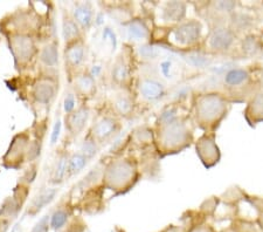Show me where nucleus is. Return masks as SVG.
Instances as JSON below:
<instances>
[{"label": "nucleus", "mask_w": 263, "mask_h": 232, "mask_svg": "<svg viewBox=\"0 0 263 232\" xmlns=\"http://www.w3.org/2000/svg\"><path fill=\"white\" fill-rule=\"evenodd\" d=\"M87 162L88 158L80 151L69 156V159H68V175H78L87 166Z\"/></svg>", "instance_id": "nucleus-23"}, {"label": "nucleus", "mask_w": 263, "mask_h": 232, "mask_svg": "<svg viewBox=\"0 0 263 232\" xmlns=\"http://www.w3.org/2000/svg\"><path fill=\"white\" fill-rule=\"evenodd\" d=\"M221 232H232V231H231V229H230V230H223V231H221Z\"/></svg>", "instance_id": "nucleus-43"}, {"label": "nucleus", "mask_w": 263, "mask_h": 232, "mask_svg": "<svg viewBox=\"0 0 263 232\" xmlns=\"http://www.w3.org/2000/svg\"><path fill=\"white\" fill-rule=\"evenodd\" d=\"M239 16H240V18H237V16H236L235 20H233V24H234V26L236 28L243 29L250 24V18L246 14H239Z\"/></svg>", "instance_id": "nucleus-36"}, {"label": "nucleus", "mask_w": 263, "mask_h": 232, "mask_svg": "<svg viewBox=\"0 0 263 232\" xmlns=\"http://www.w3.org/2000/svg\"><path fill=\"white\" fill-rule=\"evenodd\" d=\"M192 133L187 124L181 120H173L168 123L160 124L158 133L159 148L166 153H176L190 146Z\"/></svg>", "instance_id": "nucleus-2"}, {"label": "nucleus", "mask_w": 263, "mask_h": 232, "mask_svg": "<svg viewBox=\"0 0 263 232\" xmlns=\"http://www.w3.org/2000/svg\"><path fill=\"white\" fill-rule=\"evenodd\" d=\"M249 79V73L242 68L230 69L224 75V83L230 87H239Z\"/></svg>", "instance_id": "nucleus-22"}, {"label": "nucleus", "mask_w": 263, "mask_h": 232, "mask_svg": "<svg viewBox=\"0 0 263 232\" xmlns=\"http://www.w3.org/2000/svg\"><path fill=\"white\" fill-rule=\"evenodd\" d=\"M190 232H216L213 226H211L209 224H200V225H197L194 226L193 229H191Z\"/></svg>", "instance_id": "nucleus-40"}, {"label": "nucleus", "mask_w": 263, "mask_h": 232, "mask_svg": "<svg viewBox=\"0 0 263 232\" xmlns=\"http://www.w3.org/2000/svg\"><path fill=\"white\" fill-rule=\"evenodd\" d=\"M139 92L144 99L148 101H156L162 98L165 93L163 83L157 81L155 79H143L139 82Z\"/></svg>", "instance_id": "nucleus-13"}, {"label": "nucleus", "mask_w": 263, "mask_h": 232, "mask_svg": "<svg viewBox=\"0 0 263 232\" xmlns=\"http://www.w3.org/2000/svg\"><path fill=\"white\" fill-rule=\"evenodd\" d=\"M243 50L249 56H253V54H256L258 50L261 49V42L255 37H248L243 40Z\"/></svg>", "instance_id": "nucleus-30"}, {"label": "nucleus", "mask_w": 263, "mask_h": 232, "mask_svg": "<svg viewBox=\"0 0 263 232\" xmlns=\"http://www.w3.org/2000/svg\"><path fill=\"white\" fill-rule=\"evenodd\" d=\"M137 179V168L129 159H117L103 171V182L109 189L123 192L129 190Z\"/></svg>", "instance_id": "nucleus-3"}, {"label": "nucleus", "mask_w": 263, "mask_h": 232, "mask_svg": "<svg viewBox=\"0 0 263 232\" xmlns=\"http://www.w3.org/2000/svg\"><path fill=\"white\" fill-rule=\"evenodd\" d=\"M110 75H111L112 81H115L116 83L124 84L128 81L130 78V68L124 58L120 57L116 59V61L114 62L111 67V70H110Z\"/></svg>", "instance_id": "nucleus-18"}, {"label": "nucleus", "mask_w": 263, "mask_h": 232, "mask_svg": "<svg viewBox=\"0 0 263 232\" xmlns=\"http://www.w3.org/2000/svg\"><path fill=\"white\" fill-rule=\"evenodd\" d=\"M55 195H57V190L55 189H46L42 191L32 203V212L36 213L37 211H40L44 206L49 204L50 202L54 200Z\"/></svg>", "instance_id": "nucleus-25"}, {"label": "nucleus", "mask_w": 263, "mask_h": 232, "mask_svg": "<svg viewBox=\"0 0 263 232\" xmlns=\"http://www.w3.org/2000/svg\"><path fill=\"white\" fill-rule=\"evenodd\" d=\"M245 115L250 124H257L263 121V92H258L249 101Z\"/></svg>", "instance_id": "nucleus-14"}, {"label": "nucleus", "mask_w": 263, "mask_h": 232, "mask_svg": "<svg viewBox=\"0 0 263 232\" xmlns=\"http://www.w3.org/2000/svg\"><path fill=\"white\" fill-rule=\"evenodd\" d=\"M126 35L130 40L134 41L146 40L148 38V29L142 20L135 19L129 21L126 25Z\"/></svg>", "instance_id": "nucleus-19"}, {"label": "nucleus", "mask_w": 263, "mask_h": 232, "mask_svg": "<svg viewBox=\"0 0 263 232\" xmlns=\"http://www.w3.org/2000/svg\"><path fill=\"white\" fill-rule=\"evenodd\" d=\"M114 108L122 116H128L134 111V102L130 96L125 93H118L114 98Z\"/></svg>", "instance_id": "nucleus-20"}, {"label": "nucleus", "mask_w": 263, "mask_h": 232, "mask_svg": "<svg viewBox=\"0 0 263 232\" xmlns=\"http://www.w3.org/2000/svg\"><path fill=\"white\" fill-rule=\"evenodd\" d=\"M57 93V86L52 79L42 78L34 83L33 98L36 102L42 104H48L54 99Z\"/></svg>", "instance_id": "nucleus-9"}, {"label": "nucleus", "mask_w": 263, "mask_h": 232, "mask_svg": "<svg viewBox=\"0 0 263 232\" xmlns=\"http://www.w3.org/2000/svg\"><path fill=\"white\" fill-rule=\"evenodd\" d=\"M81 37V29L80 26L76 24L73 16L70 15H63L62 20V38L65 40L66 45H70L73 42L80 40Z\"/></svg>", "instance_id": "nucleus-16"}, {"label": "nucleus", "mask_w": 263, "mask_h": 232, "mask_svg": "<svg viewBox=\"0 0 263 232\" xmlns=\"http://www.w3.org/2000/svg\"><path fill=\"white\" fill-rule=\"evenodd\" d=\"M68 159H69V157L66 154L59 156L53 169L52 181L54 183H61L66 174H68Z\"/></svg>", "instance_id": "nucleus-24"}, {"label": "nucleus", "mask_w": 263, "mask_h": 232, "mask_svg": "<svg viewBox=\"0 0 263 232\" xmlns=\"http://www.w3.org/2000/svg\"><path fill=\"white\" fill-rule=\"evenodd\" d=\"M201 24L197 20L181 23L168 34V39L178 47H189L197 44L201 35Z\"/></svg>", "instance_id": "nucleus-4"}, {"label": "nucleus", "mask_w": 263, "mask_h": 232, "mask_svg": "<svg viewBox=\"0 0 263 232\" xmlns=\"http://www.w3.org/2000/svg\"><path fill=\"white\" fill-rule=\"evenodd\" d=\"M256 224L257 226L260 227V230L263 232V211L260 213V216L257 217V221H256Z\"/></svg>", "instance_id": "nucleus-42"}, {"label": "nucleus", "mask_w": 263, "mask_h": 232, "mask_svg": "<svg viewBox=\"0 0 263 232\" xmlns=\"http://www.w3.org/2000/svg\"><path fill=\"white\" fill-rule=\"evenodd\" d=\"M74 108H75L74 93L68 92L67 94H66L65 101H63V109H65V113L68 115V114H70V113L74 112Z\"/></svg>", "instance_id": "nucleus-33"}, {"label": "nucleus", "mask_w": 263, "mask_h": 232, "mask_svg": "<svg viewBox=\"0 0 263 232\" xmlns=\"http://www.w3.org/2000/svg\"><path fill=\"white\" fill-rule=\"evenodd\" d=\"M73 18L80 28L88 31L94 23V8L90 3H78L74 6Z\"/></svg>", "instance_id": "nucleus-11"}, {"label": "nucleus", "mask_w": 263, "mask_h": 232, "mask_svg": "<svg viewBox=\"0 0 263 232\" xmlns=\"http://www.w3.org/2000/svg\"><path fill=\"white\" fill-rule=\"evenodd\" d=\"M197 154L206 168H212L219 162L220 151L214 136L203 135L197 142Z\"/></svg>", "instance_id": "nucleus-6"}, {"label": "nucleus", "mask_w": 263, "mask_h": 232, "mask_svg": "<svg viewBox=\"0 0 263 232\" xmlns=\"http://www.w3.org/2000/svg\"><path fill=\"white\" fill-rule=\"evenodd\" d=\"M160 68H162V73L166 75L167 78L172 77V63L170 61H164L162 65H160Z\"/></svg>", "instance_id": "nucleus-41"}, {"label": "nucleus", "mask_w": 263, "mask_h": 232, "mask_svg": "<svg viewBox=\"0 0 263 232\" xmlns=\"http://www.w3.org/2000/svg\"><path fill=\"white\" fill-rule=\"evenodd\" d=\"M96 88L95 78L90 73L79 74L74 79V90L83 96H91Z\"/></svg>", "instance_id": "nucleus-17"}, {"label": "nucleus", "mask_w": 263, "mask_h": 232, "mask_svg": "<svg viewBox=\"0 0 263 232\" xmlns=\"http://www.w3.org/2000/svg\"><path fill=\"white\" fill-rule=\"evenodd\" d=\"M49 216L42 217L39 222L36 223L35 226L33 227L32 232H47L49 229Z\"/></svg>", "instance_id": "nucleus-35"}, {"label": "nucleus", "mask_w": 263, "mask_h": 232, "mask_svg": "<svg viewBox=\"0 0 263 232\" xmlns=\"http://www.w3.org/2000/svg\"><path fill=\"white\" fill-rule=\"evenodd\" d=\"M235 40V34L233 29L226 27H218L211 32L207 38L206 45L212 52H224L232 47Z\"/></svg>", "instance_id": "nucleus-7"}, {"label": "nucleus", "mask_w": 263, "mask_h": 232, "mask_svg": "<svg viewBox=\"0 0 263 232\" xmlns=\"http://www.w3.org/2000/svg\"><path fill=\"white\" fill-rule=\"evenodd\" d=\"M101 41H102V44L108 45L111 50L116 49L117 38H116L115 32H114V29L111 27L107 26L103 28V31H102V35H101Z\"/></svg>", "instance_id": "nucleus-29"}, {"label": "nucleus", "mask_w": 263, "mask_h": 232, "mask_svg": "<svg viewBox=\"0 0 263 232\" xmlns=\"http://www.w3.org/2000/svg\"><path fill=\"white\" fill-rule=\"evenodd\" d=\"M61 120L59 119L55 122V124L53 127V132H52V136H50V143L52 145H55L58 142L59 137H60V133H61Z\"/></svg>", "instance_id": "nucleus-37"}, {"label": "nucleus", "mask_w": 263, "mask_h": 232, "mask_svg": "<svg viewBox=\"0 0 263 232\" xmlns=\"http://www.w3.org/2000/svg\"><path fill=\"white\" fill-rule=\"evenodd\" d=\"M11 50L13 53L16 63L24 66L32 60L36 53V47L33 39L29 35L15 34L11 39Z\"/></svg>", "instance_id": "nucleus-5"}, {"label": "nucleus", "mask_w": 263, "mask_h": 232, "mask_svg": "<svg viewBox=\"0 0 263 232\" xmlns=\"http://www.w3.org/2000/svg\"><path fill=\"white\" fill-rule=\"evenodd\" d=\"M228 103L222 95L209 93L196 100V117L198 123L205 129H214L227 115Z\"/></svg>", "instance_id": "nucleus-1"}, {"label": "nucleus", "mask_w": 263, "mask_h": 232, "mask_svg": "<svg viewBox=\"0 0 263 232\" xmlns=\"http://www.w3.org/2000/svg\"><path fill=\"white\" fill-rule=\"evenodd\" d=\"M89 119V109L87 107H80L73 113L68 114L66 117L67 129L70 134L79 135L86 127Z\"/></svg>", "instance_id": "nucleus-12"}, {"label": "nucleus", "mask_w": 263, "mask_h": 232, "mask_svg": "<svg viewBox=\"0 0 263 232\" xmlns=\"http://www.w3.org/2000/svg\"><path fill=\"white\" fill-rule=\"evenodd\" d=\"M139 54H141L143 58L152 59L157 57V48L155 46H151V45H144L139 47Z\"/></svg>", "instance_id": "nucleus-34"}, {"label": "nucleus", "mask_w": 263, "mask_h": 232, "mask_svg": "<svg viewBox=\"0 0 263 232\" xmlns=\"http://www.w3.org/2000/svg\"><path fill=\"white\" fill-rule=\"evenodd\" d=\"M215 6L218 10L222 11V12H227V13H231L233 10L235 8V4L232 2H220L218 4H215Z\"/></svg>", "instance_id": "nucleus-38"}, {"label": "nucleus", "mask_w": 263, "mask_h": 232, "mask_svg": "<svg viewBox=\"0 0 263 232\" xmlns=\"http://www.w3.org/2000/svg\"><path fill=\"white\" fill-rule=\"evenodd\" d=\"M40 61L44 63L46 67H55L59 62V53L58 46L54 42H50L44 46L40 52Z\"/></svg>", "instance_id": "nucleus-21"}, {"label": "nucleus", "mask_w": 263, "mask_h": 232, "mask_svg": "<svg viewBox=\"0 0 263 232\" xmlns=\"http://www.w3.org/2000/svg\"><path fill=\"white\" fill-rule=\"evenodd\" d=\"M186 59H187V62L194 67H203L209 65V59H206V57L201 56V54L191 53Z\"/></svg>", "instance_id": "nucleus-31"}, {"label": "nucleus", "mask_w": 263, "mask_h": 232, "mask_svg": "<svg viewBox=\"0 0 263 232\" xmlns=\"http://www.w3.org/2000/svg\"><path fill=\"white\" fill-rule=\"evenodd\" d=\"M230 229L232 232H260L256 223L248 219H235Z\"/></svg>", "instance_id": "nucleus-26"}, {"label": "nucleus", "mask_w": 263, "mask_h": 232, "mask_svg": "<svg viewBox=\"0 0 263 232\" xmlns=\"http://www.w3.org/2000/svg\"><path fill=\"white\" fill-rule=\"evenodd\" d=\"M84 59H86V47H84L81 40H78L73 44L66 46L65 61L66 66L69 67V68H78L82 65Z\"/></svg>", "instance_id": "nucleus-10"}, {"label": "nucleus", "mask_w": 263, "mask_h": 232, "mask_svg": "<svg viewBox=\"0 0 263 232\" xmlns=\"http://www.w3.org/2000/svg\"><path fill=\"white\" fill-rule=\"evenodd\" d=\"M97 151H99V143H97L91 136L84 138L81 145V150H80V153H82L89 159L94 157L97 154Z\"/></svg>", "instance_id": "nucleus-27"}, {"label": "nucleus", "mask_w": 263, "mask_h": 232, "mask_svg": "<svg viewBox=\"0 0 263 232\" xmlns=\"http://www.w3.org/2000/svg\"><path fill=\"white\" fill-rule=\"evenodd\" d=\"M177 109L176 108H167L165 109V111L162 113V115L159 117V121L160 123L159 124H165V123H168V122H171L173 120H176L177 117Z\"/></svg>", "instance_id": "nucleus-32"}, {"label": "nucleus", "mask_w": 263, "mask_h": 232, "mask_svg": "<svg viewBox=\"0 0 263 232\" xmlns=\"http://www.w3.org/2000/svg\"><path fill=\"white\" fill-rule=\"evenodd\" d=\"M186 14V5L180 2L166 3L162 10V19L164 23H180Z\"/></svg>", "instance_id": "nucleus-15"}, {"label": "nucleus", "mask_w": 263, "mask_h": 232, "mask_svg": "<svg viewBox=\"0 0 263 232\" xmlns=\"http://www.w3.org/2000/svg\"><path fill=\"white\" fill-rule=\"evenodd\" d=\"M162 232H190V229L182 225H168Z\"/></svg>", "instance_id": "nucleus-39"}, {"label": "nucleus", "mask_w": 263, "mask_h": 232, "mask_svg": "<svg viewBox=\"0 0 263 232\" xmlns=\"http://www.w3.org/2000/svg\"><path fill=\"white\" fill-rule=\"evenodd\" d=\"M68 216H69V215H68L66 210H57L52 215V217H50V226H52L54 230H61L62 227L67 224Z\"/></svg>", "instance_id": "nucleus-28"}, {"label": "nucleus", "mask_w": 263, "mask_h": 232, "mask_svg": "<svg viewBox=\"0 0 263 232\" xmlns=\"http://www.w3.org/2000/svg\"><path fill=\"white\" fill-rule=\"evenodd\" d=\"M118 128H120V123H118L115 117L108 115L102 116L92 126L90 136L97 143H104L110 140L118 132Z\"/></svg>", "instance_id": "nucleus-8"}]
</instances>
